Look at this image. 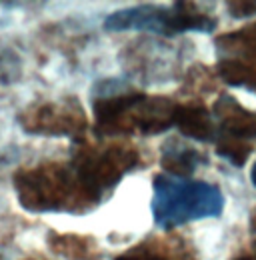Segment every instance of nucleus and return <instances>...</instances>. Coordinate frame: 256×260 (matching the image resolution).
<instances>
[{
	"label": "nucleus",
	"mask_w": 256,
	"mask_h": 260,
	"mask_svg": "<svg viewBox=\"0 0 256 260\" xmlns=\"http://www.w3.org/2000/svg\"><path fill=\"white\" fill-rule=\"evenodd\" d=\"M176 106L164 96L122 90L94 100V128L98 136H152L174 126Z\"/></svg>",
	"instance_id": "obj_1"
},
{
	"label": "nucleus",
	"mask_w": 256,
	"mask_h": 260,
	"mask_svg": "<svg viewBox=\"0 0 256 260\" xmlns=\"http://www.w3.org/2000/svg\"><path fill=\"white\" fill-rule=\"evenodd\" d=\"M224 210V194L216 184L156 174L152 180V218L160 230L216 218Z\"/></svg>",
	"instance_id": "obj_2"
},
{
	"label": "nucleus",
	"mask_w": 256,
	"mask_h": 260,
	"mask_svg": "<svg viewBox=\"0 0 256 260\" xmlns=\"http://www.w3.org/2000/svg\"><path fill=\"white\" fill-rule=\"evenodd\" d=\"M16 190L20 204L28 210H82V206H92L100 200L78 176L76 168L48 164L30 170H22L16 176Z\"/></svg>",
	"instance_id": "obj_3"
},
{
	"label": "nucleus",
	"mask_w": 256,
	"mask_h": 260,
	"mask_svg": "<svg viewBox=\"0 0 256 260\" xmlns=\"http://www.w3.org/2000/svg\"><path fill=\"white\" fill-rule=\"evenodd\" d=\"M106 30H148L162 36H176L182 32H212L216 18L198 10L194 2H176L172 8L162 6H134L110 14L104 20Z\"/></svg>",
	"instance_id": "obj_4"
},
{
	"label": "nucleus",
	"mask_w": 256,
	"mask_h": 260,
	"mask_svg": "<svg viewBox=\"0 0 256 260\" xmlns=\"http://www.w3.org/2000/svg\"><path fill=\"white\" fill-rule=\"evenodd\" d=\"M216 118V152L234 166H242L256 140V112L246 110L230 94H222L212 106Z\"/></svg>",
	"instance_id": "obj_5"
},
{
	"label": "nucleus",
	"mask_w": 256,
	"mask_h": 260,
	"mask_svg": "<svg viewBox=\"0 0 256 260\" xmlns=\"http://www.w3.org/2000/svg\"><path fill=\"white\" fill-rule=\"evenodd\" d=\"M216 50L220 56L218 74L224 82L256 92V24L220 36Z\"/></svg>",
	"instance_id": "obj_6"
},
{
	"label": "nucleus",
	"mask_w": 256,
	"mask_h": 260,
	"mask_svg": "<svg viewBox=\"0 0 256 260\" xmlns=\"http://www.w3.org/2000/svg\"><path fill=\"white\" fill-rule=\"evenodd\" d=\"M114 260H198L194 248L178 236L148 238L130 250L118 254Z\"/></svg>",
	"instance_id": "obj_7"
},
{
	"label": "nucleus",
	"mask_w": 256,
	"mask_h": 260,
	"mask_svg": "<svg viewBox=\"0 0 256 260\" xmlns=\"http://www.w3.org/2000/svg\"><path fill=\"white\" fill-rule=\"evenodd\" d=\"M174 126L180 130V134L194 138V140H200V142L216 140V124L212 122L208 108L200 102L178 104L176 116H174Z\"/></svg>",
	"instance_id": "obj_8"
},
{
	"label": "nucleus",
	"mask_w": 256,
	"mask_h": 260,
	"mask_svg": "<svg viewBox=\"0 0 256 260\" xmlns=\"http://www.w3.org/2000/svg\"><path fill=\"white\" fill-rule=\"evenodd\" d=\"M206 162H208V158L202 152H198L192 146L182 144L180 140H174L172 138V140H166L162 144L160 164L164 168V174L188 178L200 164H206Z\"/></svg>",
	"instance_id": "obj_9"
},
{
	"label": "nucleus",
	"mask_w": 256,
	"mask_h": 260,
	"mask_svg": "<svg viewBox=\"0 0 256 260\" xmlns=\"http://www.w3.org/2000/svg\"><path fill=\"white\" fill-rule=\"evenodd\" d=\"M228 12L234 18H246L256 14V2H228Z\"/></svg>",
	"instance_id": "obj_10"
},
{
	"label": "nucleus",
	"mask_w": 256,
	"mask_h": 260,
	"mask_svg": "<svg viewBox=\"0 0 256 260\" xmlns=\"http://www.w3.org/2000/svg\"><path fill=\"white\" fill-rule=\"evenodd\" d=\"M250 180H252V184H254L256 188V162L252 164V170H250Z\"/></svg>",
	"instance_id": "obj_11"
},
{
	"label": "nucleus",
	"mask_w": 256,
	"mask_h": 260,
	"mask_svg": "<svg viewBox=\"0 0 256 260\" xmlns=\"http://www.w3.org/2000/svg\"><path fill=\"white\" fill-rule=\"evenodd\" d=\"M254 260H256V240H254Z\"/></svg>",
	"instance_id": "obj_12"
},
{
	"label": "nucleus",
	"mask_w": 256,
	"mask_h": 260,
	"mask_svg": "<svg viewBox=\"0 0 256 260\" xmlns=\"http://www.w3.org/2000/svg\"><path fill=\"white\" fill-rule=\"evenodd\" d=\"M254 226H256V214H254Z\"/></svg>",
	"instance_id": "obj_13"
},
{
	"label": "nucleus",
	"mask_w": 256,
	"mask_h": 260,
	"mask_svg": "<svg viewBox=\"0 0 256 260\" xmlns=\"http://www.w3.org/2000/svg\"><path fill=\"white\" fill-rule=\"evenodd\" d=\"M236 260H248V258H236Z\"/></svg>",
	"instance_id": "obj_14"
}]
</instances>
